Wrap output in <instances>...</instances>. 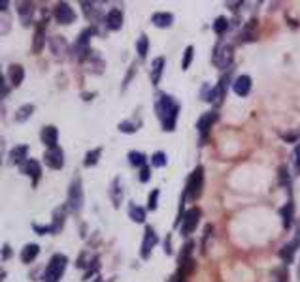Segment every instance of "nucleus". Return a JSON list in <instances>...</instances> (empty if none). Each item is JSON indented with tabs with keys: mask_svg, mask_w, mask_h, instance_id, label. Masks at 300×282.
Here are the masks:
<instances>
[{
	"mask_svg": "<svg viewBox=\"0 0 300 282\" xmlns=\"http://www.w3.org/2000/svg\"><path fill=\"white\" fill-rule=\"evenodd\" d=\"M155 111L161 121L162 130L172 132L176 128V121H178V113H180V104L172 98L170 94H159L157 102H155Z\"/></svg>",
	"mask_w": 300,
	"mask_h": 282,
	"instance_id": "1",
	"label": "nucleus"
},
{
	"mask_svg": "<svg viewBox=\"0 0 300 282\" xmlns=\"http://www.w3.org/2000/svg\"><path fill=\"white\" fill-rule=\"evenodd\" d=\"M202 188H204V167L198 166L194 167V171L191 173L189 181H187L185 198L189 199V201H196V199L202 196Z\"/></svg>",
	"mask_w": 300,
	"mask_h": 282,
	"instance_id": "2",
	"label": "nucleus"
},
{
	"mask_svg": "<svg viewBox=\"0 0 300 282\" xmlns=\"http://www.w3.org/2000/svg\"><path fill=\"white\" fill-rule=\"evenodd\" d=\"M66 263H68L66 256H63V254H55L53 258L49 260V263H47L45 273H43L45 282H59L61 281V277L65 275Z\"/></svg>",
	"mask_w": 300,
	"mask_h": 282,
	"instance_id": "3",
	"label": "nucleus"
},
{
	"mask_svg": "<svg viewBox=\"0 0 300 282\" xmlns=\"http://www.w3.org/2000/svg\"><path fill=\"white\" fill-rule=\"evenodd\" d=\"M81 207H83V188H81V181L75 177L70 183V190H68V209L77 213Z\"/></svg>",
	"mask_w": 300,
	"mask_h": 282,
	"instance_id": "4",
	"label": "nucleus"
},
{
	"mask_svg": "<svg viewBox=\"0 0 300 282\" xmlns=\"http://www.w3.org/2000/svg\"><path fill=\"white\" fill-rule=\"evenodd\" d=\"M200 219H202V211L198 209V207H191L189 211H185V215H183V219H182L183 235H191V233L196 230Z\"/></svg>",
	"mask_w": 300,
	"mask_h": 282,
	"instance_id": "5",
	"label": "nucleus"
},
{
	"mask_svg": "<svg viewBox=\"0 0 300 282\" xmlns=\"http://www.w3.org/2000/svg\"><path fill=\"white\" fill-rule=\"evenodd\" d=\"M232 45H228V43H219L217 47H215V53H214V64L217 68H228L230 64H232Z\"/></svg>",
	"mask_w": 300,
	"mask_h": 282,
	"instance_id": "6",
	"label": "nucleus"
},
{
	"mask_svg": "<svg viewBox=\"0 0 300 282\" xmlns=\"http://www.w3.org/2000/svg\"><path fill=\"white\" fill-rule=\"evenodd\" d=\"M228 79H230V73L226 72L221 79H219V83L215 85V89L210 91V96H208V102H212V104L217 107V105L223 104V100H225V94H226V87H228Z\"/></svg>",
	"mask_w": 300,
	"mask_h": 282,
	"instance_id": "7",
	"label": "nucleus"
},
{
	"mask_svg": "<svg viewBox=\"0 0 300 282\" xmlns=\"http://www.w3.org/2000/svg\"><path fill=\"white\" fill-rule=\"evenodd\" d=\"M217 119H219V115H217L215 111L204 113V115L198 119V123H196V128H198V134H200V145H204V141H206V137H208V134H210L212 126L217 123Z\"/></svg>",
	"mask_w": 300,
	"mask_h": 282,
	"instance_id": "8",
	"label": "nucleus"
},
{
	"mask_svg": "<svg viewBox=\"0 0 300 282\" xmlns=\"http://www.w3.org/2000/svg\"><path fill=\"white\" fill-rule=\"evenodd\" d=\"M53 15L57 23H61V25H70V23L75 21V11L66 4V2H59L57 6H55L53 10Z\"/></svg>",
	"mask_w": 300,
	"mask_h": 282,
	"instance_id": "9",
	"label": "nucleus"
},
{
	"mask_svg": "<svg viewBox=\"0 0 300 282\" xmlns=\"http://www.w3.org/2000/svg\"><path fill=\"white\" fill-rule=\"evenodd\" d=\"M43 162L51 169H61L65 166V155H63V149L61 147H55V149H47L45 155H43Z\"/></svg>",
	"mask_w": 300,
	"mask_h": 282,
	"instance_id": "10",
	"label": "nucleus"
},
{
	"mask_svg": "<svg viewBox=\"0 0 300 282\" xmlns=\"http://www.w3.org/2000/svg\"><path fill=\"white\" fill-rule=\"evenodd\" d=\"M159 243V237H157V233H155V230L151 228V226H148L146 228V235H144V241H142V251H140V254H142V258L144 260H148L151 256V251H153V247Z\"/></svg>",
	"mask_w": 300,
	"mask_h": 282,
	"instance_id": "11",
	"label": "nucleus"
},
{
	"mask_svg": "<svg viewBox=\"0 0 300 282\" xmlns=\"http://www.w3.org/2000/svg\"><path fill=\"white\" fill-rule=\"evenodd\" d=\"M21 171L25 175H29V177L33 179V185L36 187L38 185V181H40V175H42V167L38 164V160H33V158H29L25 164L21 166Z\"/></svg>",
	"mask_w": 300,
	"mask_h": 282,
	"instance_id": "12",
	"label": "nucleus"
},
{
	"mask_svg": "<svg viewBox=\"0 0 300 282\" xmlns=\"http://www.w3.org/2000/svg\"><path fill=\"white\" fill-rule=\"evenodd\" d=\"M40 137H42V143L47 149H55V147H59V130L55 128V126H45L42 128V132H40Z\"/></svg>",
	"mask_w": 300,
	"mask_h": 282,
	"instance_id": "13",
	"label": "nucleus"
},
{
	"mask_svg": "<svg viewBox=\"0 0 300 282\" xmlns=\"http://www.w3.org/2000/svg\"><path fill=\"white\" fill-rule=\"evenodd\" d=\"M27 155H29V145H17L10 151V164L13 166H23L27 162Z\"/></svg>",
	"mask_w": 300,
	"mask_h": 282,
	"instance_id": "14",
	"label": "nucleus"
},
{
	"mask_svg": "<svg viewBox=\"0 0 300 282\" xmlns=\"http://www.w3.org/2000/svg\"><path fill=\"white\" fill-rule=\"evenodd\" d=\"M232 89L238 96H247L251 91V77L249 75H238L232 83Z\"/></svg>",
	"mask_w": 300,
	"mask_h": 282,
	"instance_id": "15",
	"label": "nucleus"
},
{
	"mask_svg": "<svg viewBox=\"0 0 300 282\" xmlns=\"http://www.w3.org/2000/svg\"><path fill=\"white\" fill-rule=\"evenodd\" d=\"M106 25L110 31H119L123 27V11L113 8V10L108 11L106 15Z\"/></svg>",
	"mask_w": 300,
	"mask_h": 282,
	"instance_id": "16",
	"label": "nucleus"
},
{
	"mask_svg": "<svg viewBox=\"0 0 300 282\" xmlns=\"http://www.w3.org/2000/svg\"><path fill=\"white\" fill-rule=\"evenodd\" d=\"M17 6H19L17 11H19V17H21L23 25H25V27L31 25V23H33V15H34V4L33 2H19Z\"/></svg>",
	"mask_w": 300,
	"mask_h": 282,
	"instance_id": "17",
	"label": "nucleus"
},
{
	"mask_svg": "<svg viewBox=\"0 0 300 282\" xmlns=\"http://www.w3.org/2000/svg\"><path fill=\"white\" fill-rule=\"evenodd\" d=\"M23 77H25V70H23L21 64H10L8 68V79L13 87H19L23 83Z\"/></svg>",
	"mask_w": 300,
	"mask_h": 282,
	"instance_id": "18",
	"label": "nucleus"
},
{
	"mask_svg": "<svg viewBox=\"0 0 300 282\" xmlns=\"http://www.w3.org/2000/svg\"><path fill=\"white\" fill-rule=\"evenodd\" d=\"M164 57H157L153 63H151V81L153 85H159L161 81V75H162V70H164Z\"/></svg>",
	"mask_w": 300,
	"mask_h": 282,
	"instance_id": "19",
	"label": "nucleus"
},
{
	"mask_svg": "<svg viewBox=\"0 0 300 282\" xmlns=\"http://www.w3.org/2000/svg\"><path fill=\"white\" fill-rule=\"evenodd\" d=\"M279 215H281V222H283V228L285 230H289L291 224H293V215H295V205H293V201H287L283 207H281V211H279Z\"/></svg>",
	"mask_w": 300,
	"mask_h": 282,
	"instance_id": "20",
	"label": "nucleus"
},
{
	"mask_svg": "<svg viewBox=\"0 0 300 282\" xmlns=\"http://www.w3.org/2000/svg\"><path fill=\"white\" fill-rule=\"evenodd\" d=\"M45 45V25H38L36 32H34V43H33V53H40Z\"/></svg>",
	"mask_w": 300,
	"mask_h": 282,
	"instance_id": "21",
	"label": "nucleus"
},
{
	"mask_svg": "<svg viewBox=\"0 0 300 282\" xmlns=\"http://www.w3.org/2000/svg\"><path fill=\"white\" fill-rule=\"evenodd\" d=\"M151 23H153L155 27H159V29H168L172 23H174V17H172V13L159 11V13H155V15L151 17Z\"/></svg>",
	"mask_w": 300,
	"mask_h": 282,
	"instance_id": "22",
	"label": "nucleus"
},
{
	"mask_svg": "<svg viewBox=\"0 0 300 282\" xmlns=\"http://www.w3.org/2000/svg\"><path fill=\"white\" fill-rule=\"evenodd\" d=\"M38 254H40V247H38V245H34V243L27 245V247L23 249V252H21L23 263H31V261H34Z\"/></svg>",
	"mask_w": 300,
	"mask_h": 282,
	"instance_id": "23",
	"label": "nucleus"
},
{
	"mask_svg": "<svg viewBox=\"0 0 300 282\" xmlns=\"http://www.w3.org/2000/svg\"><path fill=\"white\" fill-rule=\"evenodd\" d=\"M119 179L113 181V185H112V190H110V196H112V201H113V207H119L121 205V201H123V190L119 187Z\"/></svg>",
	"mask_w": 300,
	"mask_h": 282,
	"instance_id": "24",
	"label": "nucleus"
},
{
	"mask_svg": "<svg viewBox=\"0 0 300 282\" xmlns=\"http://www.w3.org/2000/svg\"><path fill=\"white\" fill-rule=\"evenodd\" d=\"M129 217L136 224H142L144 220H146V209H142V207H138L136 203H130L129 205Z\"/></svg>",
	"mask_w": 300,
	"mask_h": 282,
	"instance_id": "25",
	"label": "nucleus"
},
{
	"mask_svg": "<svg viewBox=\"0 0 300 282\" xmlns=\"http://www.w3.org/2000/svg\"><path fill=\"white\" fill-rule=\"evenodd\" d=\"M295 251H297V245H295V243H289V245H285V247L279 251V258L283 260V263H293V258H295Z\"/></svg>",
	"mask_w": 300,
	"mask_h": 282,
	"instance_id": "26",
	"label": "nucleus"
},
{
	"mask_svg": "<svg viewBox=\"0 0 300 282\" xmlns=\"http://www.w3.org/2000/svg\"><path fill=\"white\" fill-rule=\"evenodd\" d=\"M95 34V29L91 27V29H85V31L79 34V40L75 42V47H79V49H85L87 51V45H89V40H91V36Z\"/></svg>",
	"mask_w": 300,
	"mask_h": 282,
	"instance_id": "27",
	"label": "nucleus"
},
{
	"mask_svg": "<svg viewBox=\"0 0 300 282\" xmlns=\"http://www.w3.org/2000/svg\"><path fill=\"white\" fill-rule=\"evenodd\" d=\"M33 111H34V105L33 104L23 105V107H19V109H17V113H15V121H17V123H23V121H27L29 117L33 115Z\"/></svg>",
	"mask_w": 300,
	"mask_h": 282,
	"instance_id": "28",
	"label": "nucleus"
},
{
	"mask_svg": "<svg viewBox=\"0 0 300 282\" xmlns=\"http://www.w3.org/2000/svg\"><path fill=\"white\" fill-rule=\"evenodd\" d=\"M136 49H138L140 59H146V55H148V51H150V40H148V36H146V34H142V36L138 38Z\"/></svg>",
	"mask_w": 300,
	"mask_h": 282,
	"instance_id": "29",
	"label": "nucleus"
},
{
	"mask_svg": "<svg viewBox=\"0 0 300 282\" xmlns=\"http://www.w3.org/2000/svg\"><path fill=\"white\" fill-rule=\"evenodd\" d=\"M140 121H123L121 125H119V130L123 132V134H134L136 130L140 128Z\"/></svg>",
	"mask_w": 300,
	"mask_h": 282,
	"instance_id": "30",
	"label": "nucleus"
},
{
	"mask_svg": "<svg viewBox=\"0 0 300 282\" xmlns=\"http://www.w3.org/2000/svg\"><path fill=\"white\" fill-rule=\"evenodd\" d=\"M129 162L134 167H140V169H142V167L146 166V155H142L138 151H132V153H129Z\"/></svg>",
	"mask_w": 300,
	"mask_h": 282,
	"instance_id": "31",
	"label": "nucleus"
},
{
	"mask_svg": "<svg viewBox=\"0 0 300 282\" xmlns=\"http://www.w3.org/2000/svg\"><path fill=\"white\" fill-rule=\"evenodd\" d=\"M100 155H102V149H95V151H89V153L85 155V160H83L85 167L95 166V164L98 162V158H100Z\"/></svg>",
	"mask_w": 300,
	"mask_h": 282,
	"instance_id": "32",
	"label": "nucleus"
},
{
	"mask_svg": "<svg viewBox=\"0 0 300 282\" xmlns=\"http://www.w3.org/2000/svg\"><path fill=\"white\" fill-rule=\"evenodd\" d=\"M214 31L217 36H223V34L228 31V19H226V17H217L214 23Z\"/></svg>",
	"mask_w": 300,
	"mask_h": 282,
	"instance_id": "33",
	"label": "nucleus"
},
{
	"mask_svg": "<svg viewBox=\"0 0 300 282\" xmlns=\"http://www.w3.org/2000/svg\"><path fill=\"white\" fill-rule=\"evenodd\" d=\"M257 27V21H249V25L246 27V31L242 34V38H244V42H251V40H255V32L253 29Z\"/></svg>",
	"mask_w": 300,
	"mask_h": 282,
	"instance_id": "34",
	"label": "nucleus"
},
{
	"mask_svg": "<svg viewBox=\"0 0 300 282\" xmlns=\"http://www.w3.org/2000/svg\"><path fill=\"white\" fill-rule=\"evenodd\" d=\"M193 55H194L193 45H189V47L185 49V57H183V63H182L183 70H187V68H189V64H191V61H193Z\"/></svg>",
	"mask_w": 300,
	"mask_h": 282,
	"instance_id": "35",
	"label": "nucleus"
},
{
	"mask_svg": "<svg viewBox=\"0 0 300 282\" xmlns=\"http://www.w3.org/2000/svg\"><path fill=\"white\" fill-rule=\"evenodd\" d=\"M166 162H168V160H166V155H164V153H161V151L153 155V166H155V167L166 166Z\"/></svg>",
	"mask_w": 300,
	"mask_h": 282,
	"instance_id": "36",
	"label": "nucleus"
},
{
	"mask_svg": "<svg viewBox=\"0 0 300 282\" xmlns=\"http://www.w3.org/2000/svg\"><path fill=\"white\" fill-rule=\"evenodd\" d=\"M157 198H159V190L155 188V190L150 194V201H148V209H150V211L157 209Z\"/></svg>",
	"mask_w": 300,
	"mask_h": 282,
	"instance_id": "37",
	"label": "nucleus"
},
{
	"mask_svg": "<svg viewBox=\"0 0 300 282\" xmlns=\"http://www.w3.org/2000/svg\"><path fill=\"white\" fill-rule=\"evenodd\" d=\"M150 177H151V169L148 166H144L140 169V181H142V183H148Z\"/></svg>",
	"mask_w": 300,
	"mask_h": 282,
	"instance_id": "38",
	"label": "nucleus"
},
{
	"mask_svg": "<svg viewBox=\"0 0 300 282\" xmlns=\"http://www.w3.org/2000/svg\"><path fill=\"white\" fill-rule=\"evenodd\" d=\"M279 179H281V185H285V187L289 188L291 181H289V175H287V167H281V169H279Z\"/></svg>",
	"mask_w": 300,
	"mask_h": 282,
	"instance_id": "39",
	"label": "nucleus"
},
{
	"mask_svg": "<svg viewBox=\"0 0 300 282\" xmlns=\"http://www.w3.org/2000/svg\"><path fill=\"white\" fill-rule=\"evenodd\" d=\"M295 169H297V173L300 175V145L299 149L295 151Z\"/></svg>",
	"mask_w": 300,
	"mask_h": 282,
	"instance_id": "40",
	"label": "nucleus"
},
{
	"mask_svg": "<svg viewBox=\"0 0 300 282\" xmlns=\"http://www.w3.org/2000/svg\"><path fill=\"white\" fill-rule=\"evenodd\" d=\"M297 247L300 245V219H299V224H297V235H295V241H293Z\"/></svg>",
	"mask_w": 300,
	"mask_h": 282,
	"instance_id": "41",
	"label": "nucleus"
},
{
	"mask_svg": "<svg viewBox=\"0 0 300 282\" xmlns=\"http://www.w3.org/2000/svg\"><path fill=\"white\" fill-rule=\"evenodd\" d=\"M10 256V247H4V260Z\"/></svg>",
	"mask_w": 300,
	"mask_h": 282,
	"instance_id": "42",
	"label": "nucleus"
},
{
	"mask_svg": "<svg viewBox=\"0 0 300 282\" xmlns=\"http://www.w3.org/2000/svg\"><path fill=\"white\" fill-rule=\"evenodd\" d=\"M299 279H300V263H299Z\"/></svg>",
	"mask_w": 300,
	"mask_h": 282,
	"instance_id": "43",
	"label": "nucleus"
},
{
	"mask_svg": "<svg viewBox=\"0 0 300 282\" xmlns=\"http://www.w3.org/2000/svg\"><path fill=\"white\" fill-rule=\"evenodd\" d=\"M95 282H102V281H100V279H97V281H95Z\"/></svg>",
	"mask_w": 300,
	"mask_h": 282,
	"instance_id": "44",
	"label": "nucleus"
}]
</instances>
